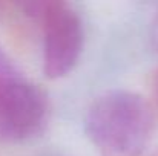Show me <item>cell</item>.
Segmentation results:
<instances>
[{
  "label": "cell",
  "mask_w": 158,
  "mask_h": 156,
  "mask_svg": "<svg viewBox=\"0 0 158 156\" xmlns=\"http://www.w3.org/2000/svg\"><path fill=\"white\" fill-rule=\"evenodd\" d=\"M83 127L103 156H140L152 136L154 112L135 92L109 90L89 106Z\"/></svg>",
  "instance_id": "obj_1"
},
{
  "label": "cell",
  "mask_w": 158,
  "mask_h": 156,
  "mask_svg": "<svg viewBox=\"0 0 158 156\" xmlns=\"http://www.w3.org/2000/svg\"><path fill=\"white\" fill-rule=\"evenodd\" d=\"M20 8L43 26V74L51 80L68 75L83 49L78 14L69 5L54 0L23 2Z\"/></svg>",
  "instance_id": "obj_2"
},
{
  "label": "cell",
  "mask_w": 158,
  "mask_h": 156,
  "mask_svg": "<svg viewBox=\"0 0 158 156\" xmlns=\"http://www.w3.org/2000/svg\"><path fill=\"white\" fill-rule=\"evenodd\" d=\"M43 92L20 70L0 81V142H22L37 135L46 122Z\"/></svg>",
  "instance_id": "obj_3"
},
{
  "label": "cell",
  "mask_w": 158,
  "mask_h": 156,
  "mask_svg": "<svg viewBox=\"0 0 158 156\" xmlns=\"http://www.w3.org/2000/svg\"><path fill=\"white\" fill-rule=\"evenodd\" d=\"M151 38H152L154 46L158 49V14L155 15V18L152 22V26H151Z\"/></svg>",
  "instance_id": "obj_4"
},
{
  "label": "cell",
  "mask_w": 158,
  "mask_h": 156,
  "mask_svg": "<svg viewBox=\"0 0 158 156\" xmlns=\"http://www.w3.org/2000/svg\"><path fill=\"white\" fill-rule=\"evenodd\" d=\"M152 90H154V97H155V101H157V107H158V69L154 75V83H152Z\"/></svg>",
  "instance_id": "obj_5"
},
{
  "label": "cell",
  "mask_w": 158,
  "mask_h": 156,
  "mask_svg": "<svg viewBox=\"0 0 158 156\" xmlns=\"http://www.w3.org/2000/svg\"><path fill=\"white\" fill-rule=\"evenodd\" d=\"M2 8H3V6H2V3H0V12H2Z\"/></svg>",
  "instance_id": "obj_6"
}]
</instances>
